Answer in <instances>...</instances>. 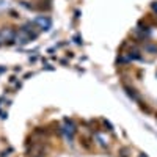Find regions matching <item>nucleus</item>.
Segmentation results:
<instances>
[{"instance_id":"f257e3e1","label":"nucleus","mask_w":157,"mask_h":157,"mask_svg":"<svg viewBox=\"0 0 157 157\" xmlns=\"http://www.w3.org/2000/svg\"><path fill=\"white\" fill-rule=\"evenodd\" d=\"M80 145H82L85 149H90V148H91V145H90V140H88L86 137H83V135L80 137Z\"/></svg>"}]
</instances>
